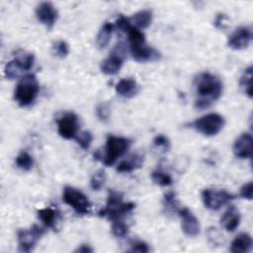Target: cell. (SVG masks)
I'll use <instances>...</instances> for the list:
<instances>
[{
	"instance_id": "cell-1",
	"label": "cell",
	"mask_w": 253,
	"mask_h": 253,
	"mask_svg": "<svg viewBox=\"0 0 253 253\" xmlns=\"http://www.w3.org/2000/svg\"><path fill=\"white\" fill-rule=\"evenodd\" d=\"M195 108L205 110L219 99L222 94V82L214 74L202 72L194 80Z\"/></svg>"
},
{
	"instance_id": "cell-2",
	"label": "cell",
	"mask_w": 253,
	"mask_h": 253,
	"mask_svg": "<svg viewBox=\"0 0 253 253\" xmlns=\"http://www.w3.org/2000/svg\"><path fill=\"white\" fill-rule=\"evenodd\" d=\"M134 207L133 203H125L121 193L110 190L106 206L99 211V215L107 217L112 221L124 220V218L134 210Z\"/></svg>"
},
{
	"instance_id": "cell-3",
	"label": "cell",
	"mask_w": 253,
	"mask_h": 253,
	"mask_svg": "<svg viewBox=\"0 0 253 253\" xmlns=\"http://www.w3.org/2000/svg\"><path fill=\"white\" fill-rule=\"evenodd\" d=\"M39 91L40 84L37 77L34 74H26L15 88L14 99L20 107H28L35 102Z\"/></svg>"
},
{
	"instance_id": "cell-4",
	"label": "cell",
	"mask_w": 253,
	"mask_h": 253,
	"mask_svg": "<svg viewBox=\"0 0 253 253\" xmlns=\"http://www.w3.org/2000/svg\"><path fill=\"white\" fill-rule=\"evenodd\" d=\"M130 139L123 136L109 135L105 146V156L103 162L106 166L113 165L119 157L124 155L130 146Z\"/></svg>"
},
{
	"instance_id": "cell-5",
	"label": "cell",
	"mask_w": 253,
	"mask_h": 253,
	"mask_svg": "<svg viewBox=\"0 0 253 253\" xmlns=\"http://www.w3.org/2000/svg\"><path fill=\"white\" fill-rule=\"evenodd\" d=\"M34 61V54L26 51H19L11 61L6 63L4 68L5 77L9 80L18 78L23 71H28L33 67Z\"/></svg>"
},
{
	"instance_id": "cell-6",
	"label": "cell",
	"mask_w": 253,
	"mask_h": 253,
	"mask_svg": "<svg viewBox=\"0 0 253 253\" xmlns=\"http://www.w3.org/2000/svg\"><path fill=\"white\" fill-rule=\"evenodd\" d=\"M192 126L200 133L206 136H212L222 129L224 126V119L216 113H210L197 119Z\"/></svg>"
},
{
	"instance_id": "cell-7",
	"label": "cell",
	"mask_w": 253,
	"mask_h": 253,
	"mask_svg": "<svg viewBox=\"0 0 253 253\" xmlns=\"http://www.w3.org/2000/svg\"><path fill=\"white\" fill-rule=\"evenodd\" d=\"M62 200L78 214H88L90 212L91 203L78 189L66 186L63 190Z\"/></svg>"
},
{
	"instance_id": "cell-8",
	"label": "cell",
	"mask_w": 253,
	"mask_h": 253,
	"mask_svg": "<svg viewBox=\"0 0 253 253\" xmlns=\"http://www.w3.org/2000/svg\"><path fill=\"white\" fill-rule=\"evenodd\" d=\"M43 234L44 230L37 224H34L29 229H20L17 233L19 250L26 253L31 252Z\"/></svg>"
},
{
	"instance_id": "cell-9",
	"label": "cell",
	"mask_w": 253,
	"mask_h": 253,
	"mask_svg": "<svg viewBox=\"0 0 253 253\" xmlns=\"http://www.w3.org/2000/svg\"><path fill=\"white\" fill-rule=\"evenodd\" d=\"M57 131L65 139L75 138L79 130V120L75 113L67 112L56 119Z\"/></svg>"
},
{
	"instance_id": "cell-10",
	"label": "cell",
	"mask_w": 253,
	"mask_h": 253,
	"mask_svg": "<svg viewBox=\"0 0 253 253\" xmlns=\"http://www.w3.org/2000/svg\"><path fill=\"white\" fill-rule=\"evenodd\" d=\"M126 57L125 44L119 42L113 49L110 56L106 58L101 64V71L107 75L117 74L122 68Z\"/></svg>"
},
{
	"instance_id": "cell-11",
	"label": "cell",
	"mask_w": 253,
	"mask_h": 253,
	"mask_svg": "<svg viewBox=\"0 0 253 253\" xmlns=\"http://www.w3.org/2000/svg\"><path fill=\"white\" fill-rule=\"evenodd\" d=\"M233 199L234 196L225 190L214 191L211 189H205L202 192V200L205 207L211 211H218Z\"/></svg>"
},
{
	"instance_id": "cell-12",
	"label": "cell",
	"mask_w": 253,
	"mask_h": 253,
	"mask_svg": "<svg viewBox=\"0 0 253 253\" xmlns=\"http://www.w3.org/2000/svg\"><path fill=\"white\" fill-rule=\"evenodd\" d=\"M129 50L132 58L138 62L154 61L160 58V53L155 48L148 46L145 42L129 44Z\"/></svg>"
},
{
	"instance_id": "cell-13",
	"label": "cell",
	"mask_w": 253,
	"mask_h": 253,
	"mask_svg": "<svg viewBox=\"0 0 253 253\" xmlns=\"http://www.w3.org/2000/svg\"><path fill=\"white\" fill-rule=\"evenodd\" d=\"M177 211L181 218V226L183 232L187 236H197L200 232V223L198 218L187 208L179 209Z\"/></svg>"
},
{
	"instance_id": "cell-14",
	"label": "cell",
	"mask_w": 253,
	"mask_h": 253,
	"mask_svg": "<svg viewBox=\"0 0 253 253\" xmlns=\"http://www.w3.org/2000/svg\"><path fill=\"white\" fill-rule=\"evenodd\" d=\"M36 15L38 20L46 28L51 29L58 17L57 10L50 2H42L36 8Z\"/></svg>"
},
{
	"instance_id": "cell-15",
	"label": "cell",
	"mask_w": 253,
	"mask_h": 253,
	"mask_svg": "<svg viewBox=\"0 0 253 253\" xmlns=\"http://www.w3.org/2000/svg\"><path fill=\"white\" fill-rule=\"evenodd\" d=\"M252 40V31L248 27L236 29L228 38L227 44L232 49L246 48Z\"/></svg>"
},
{
	"instance_id": "cell-16",
	"label": "cell",
	"mask_w": 253,
	"mask_h": 253,
	"mask_svg": "<svg viewBox=\"0 0 253 253\" xmlns=\"http://www.w3.org/2000/svg\"><path fill=\"white\" fill-rule=\"evenodd\" d=\"M253 138L250 133L240 134L233 144L234 155L240 159L250 158L252 156Z\"/></svg>"
},
{
	"instance_id": "cell-17",
	"label": "cell",
	"mask_w": 253,
	"mask_h": 253,
	"mask_svg": "<svg viewBox=\"0 0 253 253\" xmlns=\"http://www.w3.org/2000/svg\"><path fill=\"white\" fill-rule=\"evenodd\" d=\"M220 222L226 231H234L240 223V214L237 209L234 206H230L221 216Z\"/></svg>"
},
{
	"instance_id": "cell-18",
	"label": "cell",
	"mask_w": 253,
	"mask_h": 253,
	"mask_svg": "<svg viewBox=\"0 0 253 253\" xmlns=\"http://www.w3.org/2000/svg\"><path fill=\"white\" fill-rule=\"evenodd\" d=\"M116 92L124 98H131L138 93V85L132 78H124L116 84Z\"/></svg>"
},
{
	"instance_id": "cell-19",
	"label": "cell",
	"mask_w": 253,
	"mask_h": 253,
	"mask_svg": "<svg viewBox=\"0 0 253 253\" xmlns=\"http://www.w3.org/2000/svg\"><path fill=\"white\" fill-rule=\"evenodd\" d=\"M142 163L143 156L139 153H132L118 164L117 171L120 173H129L135 169L140 168Z\"/></svg>"
},
{
	"instance_id": "cell-20",
	"label": "cell",
	"mask_w": 253,
	"mask_h": 253,
	"mask_svg": "<svg viewBox=\"0 0 253 253\" xmlns=\"http://www.w3.org/2000/svg\"><path fill=\"white\" fill-rule=\"evenodd\" d=\"M252 238L248 233H240L231 242L230 251L233 253H248L252 249Z\"/></svg>"
},
{
	"instance_id": "cell-21",
	"label": "cell",
	"mask_w": 253,
	"mask_h": 253,
	"mask_svg": "<svg viewBox=\"0 0 253 253\" xmlns=\"http://www.w3.org/2000/svg\"><path fill=\"white\" fill-rule=\"evenodd\" d=\"M38 215L42 223L49 228H55L58 220V212L51 208H44L38 211Z\"/></svg>"
},
{
	"instance_id": "cell-22",
	"label": "cell",
	"mask_w": 253,
	"mask_h": 253,
	"mask_svg": "<svg viewBox=\"0 0 253 253\" xmlns=\"http://www.w3.org/2000/svg\"><path fill=\"white\" fill-rule=\"evenodd\" d=\"M113 30H114V25L110 22H106L102 26L96 39V42L99 48H105L109 44L110 40L112 38Z\"/></svg>"
},
{
	"instance_id": "cell-23",
	"label": "cell",
	"mask_w": 253,
	"mask_h": 253,
	"mask_svg": "<svg viewBox=\"0 0 253 253\" xmlns=\"http://www.w3.org/2000/svg\"><path fill=\"white\" fill-rule=\"evenodd\" d=\"M132 21L135 27L138 29H146L149 27L152 21V12L150 10L144 9L135 13L132 17Z\"/></svg>"
},
{
	"instance_id": "cell-24",
	"label": "cell",
	"mask_w": 253,
	"mask_h": 253,
	"mask_svg": "<svg viewBox=\"0 0 253 253\" xmlns=\"http://www.w3.org/2000/svg\"><path fill=\"white\" fill-rule=\"evenodd\" d=\"M240 87L245 95L249 98L252 97V66H249L244 70L240 77Z\"/></svg>"
},
{
	"instance_id": "cell-25",
	"label": "cell",
	"mask_w": 253,
	"mask_h": 253,
	"mask_svg": "<svg viewBox=\"0 0 253 253\" xmlns=\"http://www.w3.org/2000/svg\"><path fill=\"white\" fill-rule=\"evenodd\" d=\"M15 162H16V165L18 166V168L22 169L23 171H30L34 164L33 157L25 150L21 151L17 155Z\"/></svg>"
},
{
	"instance_id": "cell-26",
	"label": "cell",
	"mask_w": 253,
	"mask_h": 253,
	"mask_svg": "<svg viewBox=\"0 0 253 253\" xmlns=\"http://www.w3.org/2000/svg\"><path fill=\"white\" fill-rule=\"evenodd\" d=\"M151 179L155 184L159 186H169L173 182L172 177L169 174L163 172L162 170L153 171L151 173Z\"/></svg>"
},
{
	"instance_id": "cell-27",
	"label": "cell",
	"mask_w": 253,
	"mask_h": 253,
	"mask_svg": "<svg viewBox=\"0 0 253 253\" xmlns=\"http://www.w3.org/2000/svg\"><path fill=\"white\" fill-rule=\"evenodd\" d=\"M107 176L104 170H98L93 174L90 180V187L94 191H100L106 182Z\"/></svg>"
},
{
	"instance_id": "cell-28",
	"label": "cell",
	"mask_w": 253,
	"mask_h": 253,
	"mask_svg": "<svg viewBox=\"0 0 253 253\" xmlns=\"http://www.w3.org/2000/svg\"><path fill=\"white\" fill-rule=\"evenodd\" d=\"M163 205L169 211H178V201L176 198V194L174 192H167L163 198Z\"/></svg>"
},
{
	"instance_id": "cell-29",
	"label": "cell",
	"mask_w": 253,
	"mask_h": 253,
	"mask_svg": "<svg viewBox=\"0 0 253 253\" xmlns=\"http://www.w3.org/2000/svg\"><path fill=\"white\" fill-rule=\"evenodd\" d=\"M52 49H53L54 54L59 58H64L69 53V46H68L67 42L63 40L55 42L52 46Z\"/></svg>"
},
{
	"instance_id": "cell-30",
	"label": "cell",
	"mask_w": 253,
	"mask_h": 253,
	"mask_svg": "<svg viewBox=\"0 0 253 253\" xmlns=\"http://www.w3.org/2000/svg\"><path fill=\"white\" fill-rule=\"evenodd\" d=\"M75 139L83 149H88L93 140V135L90 131L84 130V131L78 132V134L75 136Z\"/></svg>"
},
{
	"instance_id": "cell-31",
	"label": "cell",
	"mask_w": 253,
	"mask_h": 253,
	"mask_svg": "<svg viewBox=\"0 0 253 253\" xmlns=\"http://www.w3.org/2000/svg\"><path fill=\"white\" fill-rule=\"evenodd\" d=\"M112 231L118 237H124L128 232V226L124 220L112 221Z\"/></svg>"
},
{
	"instance_id": "cell-32",
	"label": "cell",
	"mask_w": 253,
	"mask_h": 253,
	"mask_svg": "<svg viewBox=\"0 0 253 253\" xmlns=\"http://www.w3.org/2000/svg\"><path fill=\"white\" fill-rule=\"evenodd\" d=\"M97 117L103 121L107 122L110 117V106L108 103H100L96 108Z\"/></svg>"
},
{
	"instance_id": "cell-33",
	"label": "cell",
	"mask_w": 253,
	"mask_h": 253,
	"mask_svg": "<svg viewBox=\"0 0 253 253\" xmlns=\"http://www.w3.org/2000/svg\"><path fill=\"white\" fill-rule=\"evenodd\" d=\"M153 144L156 147L162 148L164 151H168L170 149L169 139L165 135H163V134H159V135L155 136L154 139H153Z\"/></svg>"
},
{
	"instance_id": "cell-34",
	"label": "cell",
	"mask_w": 253,
	"mask_h": 253,
	"mask_svg": "<svg viewBox=\"0 0 253 253\" xmlns=\"http://www.w3.org/2000/svg\"><path fill=\"white\" fill-rule=\"evenodd\" d=\"M253 194V185L252 182H248L244 184L240 189V196L246 200H252Z\"/></svg>"
},
{
	"instance_id": "cell-35",
	"label": "cell",
	"mask_w": 253,
	"mask_h": 253,
	"mask_svg": "<svg viewBox=\"0 0 253 253\" xmlns=\"http://www.w3.org/2000/svg\"><path fill=\"white\" fill-rule=\"evenodd\" d=\"M130 251L132 252H139V253H147L149 252V247L146 243L142 241H135L131 244Z\"/></svg>"
},
{
	"instance_id": "cell-36",
	"label": "cell",
	"mask_w": 253,
	"mask_h": 253,
	"mask_svg": "<svg viewBox=\"0 0 253 253\" xmlns=\"http://www.w3.org/2000/svg\"><path fill=\"white\" fill-rule=\"evenodd\" d=\"M130 25H131V24H130L129 20H128L127 18L124 17V16H121V17L117 20V22H116L117 28H118L119 30L125 32V33L126 32V30L128 29V27H129Z\"/></svg>"
},
{
	"instance_id": "cell-37",
	"label": "cell",
	"mask_w": 253,
	"mask_h": 253,
	"mask_svg": "<svg viewBox=\"0 0 253 253\" xmlns=\"http://www.w3.org/2000/svg\"><path fill=\"white\" fill-rule=\"evenodd\" d=\"M75 252H79V253H91L93 252V249L89 246V245H86V244H82L80 247H78Z\"/></svg>"
},
{
	"instance_id": "cell-38",
	"label": "cell",
	"mask_w": 253,
	"mask_h": 253,
	"mask_svg": "<svg viewBox=\"0 0 253 253\" xmlns=\"http://www.w3.org/2000/svg\"><path fill=\"white\" fill-rule=\"evenodd\" d=\"M223 18L224 16L223 15H218L214 21V26H216L217 28H222V25H223Z\"/></svg>"
}]
</instances>
